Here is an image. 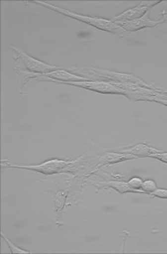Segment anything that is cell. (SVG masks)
<instances>
[{
    "label": "cell",
    "instance_id": "1",
    "mask_svg": "<svg viewBox=\"0 0 167 254\" xmlns=\"http://www.w3.org/2000/svg\"><path fill=\"white\" fill-rule=\"evenodd\" d=\"M35 2L37 4L42 5L43 7L53 10V11L60 13V14L87 23L88 25L93 26L99 30H103V31L117 34V35L122 36H124L127 33L124 29L112 21L111 20L110 21V20L97 18V17L78 14V13L71 12L66 9L60 8L58 6L44 1H35Z\"/></svg>",
    "mask_w": 167,
    "mask_h": 254
},
{
    "label": "cell",
    "instance_id": "2",
    "mask_svg": "<svg viewBox=\"0 0 167 254\" xmlns=\"http://www.w3.org/2000/svg\"><path fill=\"white\" fill-rule=\"evenodd\" d=\"M76 161H67L59 159H53L38 165H20L9 163L8 161H1V167L25 169L40 173L44 175H50L57 174Z\"/></svg>",
    "mask_w": 167,
    "mask_h": 254
},
{
    "label": "cell",
    "instance_id": "3",
    "mask_svg": "<svg viewBox=\"0 0 167 254\" xmlns=\"http://www.w3.org/2000/svg\"><path fill=\"white\" fill-rule=\"evenodd\" d=\"M61 84L80 87L82 89L104 94L123 95L126 97L127 95V91L121 89L111 82H104V81H94L90 79L79 81V82L61 83Z\"/></svg>",
    "mask_w": 167,
    "mask_h": 254
},
{
    "label": "cell",
    "instance_id": "4",
    "mask_svg": "<svg viewBox=\"0 0 167 254\" xmlns=\"http://www.w3.org/2000/svg\"><path fill=\"white\" fill-rule=\"evenodd\" d=\"M11 49L17 54V57L22 61L24 65L29 72L42 74L41 77H42L44 74L59 69V67L49 65V64L28 55L20 49L11 47Z\"/></svg>",
    "mask_w": 167,
    "mask_h": 254
},
{
    "label": "cell",
    "instance_id": "5",
    "mask_svg": "<svg viewBox=\"0 0 167 254\" xmlns=\"http://www.w3.org/2000/svg\"><path fill=\"white\" fill-rule=\"evenodd\" d=\"M149 11L140 18L133 20L131 21L113 22L125 30L126 32H135L146 28H155L162 23L167 21V15H163L161 19L159 20H152L149 18Z\"/></svg>",
    "mask_w": 167,
    "mask_h": 254
},
{
    "label": "cell",
    "instance_id": "6",
    "mask_svg": "<svg viewBox=\"0 0 167 254\" xmlns=\"http://www.w3.org/2000/svg\"><path fill=\"white\" fill-rule=\"evenodd\" d=\"M83 69L86 71L85 72H88L93 74V75L108 78V79L115 80V82L118 81V82H121V83H135L139 82V79L137 78L130 75V74L110 72V71L90 67H84Z\"/></svg>",
    "mask_w": 167,
    "mask_h": 254
},
{
    "label": "cell",
    "instance_id": "7",
    "mask_svg": "<svg viewBox=\"0 0 167 254\" xmlns=\"http://www.w3.org/2000/svg\"><path fill=\"white\" fill-rule=\"evenodd\" d=\"M160 2H156L153 3H150L147 5L144 3L135 6V8L129 9L123 13H121L111 20L113 22L119 21H131L133 20L140 18L143 15H144L149 10L151 9L157 4H159Z\"/></svg>",
    "mask_w": 167,
    "mask_h": 254
},
{
    "label": "cell",
    "instance_id": "8",
    "mask_svg": "<svg viewBox=\"0 0 167 254\" xmlns=\"http://www.w3.org/2000/svg\"><path fill=\"white\" fill-rule=\"evenodd\" d=\"M42 76L46 77L47 81L58 83L90 80L88 78L77 75V74L71 73L69 71L60 69L44 74Z\"/></svg>",
    "mask_w": 167,
    "mask_h": 254
},
{
    "label": "cell",
    "instance_id": "9",
    "mask_svg": "<svg viewBox=\"0 0 167 254\" xmlns=\"http://www.w3.org/2000/svg\"><path fill=\"white\" fill-rule=\"evenodd\" d=\"M161 151L149 145L144 144H138L134 145L127 150H122L121 153L127 154L134 156L136 158L138 157H149L151 158L152 156L155 155Z\"/></svg>",
    "mask_w": 167,
    "mask_h": 254
},
{
    "label": "cell",
    "instance_id": "10",
    "mask_svg": "<svg viewBox=\"0 0 167 254\" xmlns=\"http://www.w3.org/2000/svg\"><path fill=\"white\" fill-rule=\"evenodd\" d=\"M136 158L134 156L124 153H107L102 157L101 166L118 163L124 161L133 160Z\"/></svg>",
    "mask_w": 167,
    "mask_h": 254
},
{
    "label": "cell",
    "instance_id": "11",
    "mask_svg": "<svg viewBox=\"0 0 167 254\" xmlns=\"http://www.w3.org/2000/svg\"><path fill=\"white\" fill-rule=\"evenodd\" d=\"M102 188H110L115 190L120 194L127 192L138 193L128 186L127 182L120 181H109L105 182H97Z\"/></svg>",
    "mask_w": 167,
    "mask_h": 254
},
{
    "label": "cell",
    "instance_id": "12",
    "mask_svg": "<svg viewBox=\"0 0 167 254\" xmlns=\"http://www.w3.org/2000/svg\"><path fill=\"white\" fill-rule=\"evenodd\" d=\"M158 189L156 182L152 179H148L143 183L141 190L144 192V194L151 195Z\"/></svg>",
    "mask_w": 167,
    "mask_h": 254
},
{
    "label": "cell",
    "instance_id": "13",
    "mask_svg": "<svg viewBox=\"0 0 167 254\" xmlns=\"http://www.w3.org/2000/svg\"><path fill=\"white\" fill-rule=\"evenodd\" d=\"M144 183L142 179L139 177H134L129 179L127 184L129 188L134 190L138 193H144L141 190L142 186Z\"/></svg>",
    "mask_w": 167,
    "mask_h": 254
},
{
    "label": "cell",
    "instance_id": "14",
    "mask_svg": "<svg viewBox=\"0 0 167 254\" xmlns=\"http://www.w3.org/2000/svg\"><path fill=\"white\" fill-rule=\"evenodd\" d=\"M1 234L2 238L4 239L6 243L8 244V245L9 247L10 250H11V252L12 253H30L29 252H27V251L20 249L19 248V247L16 246L15 245H13V243L10 241V240L8 238H6V237L4 235V234H3L2 232Z\"/></svg>",
    "mask_w": 167,
    "mask_h": 254
},
{
    "label": "cell",
    "instance_id": "15",
    "mask_svg": "<svg viewBox=\"0 0 167 254\" xmlns=\"http://www.w3.org/2000/svg\"><path fill=\"white\" fill-rule=\"evenodd\" d=\"M151 195L159 198L167 199V189H158Z\"/></svg>",
    "mask_w": 167,
    "mask_h": 254
},
{
    "label": "cell",
    "instance_id": "16",
    "mask_svg": "<svg viewBox=\"0 0 167 254\" xmlns=\"http://www.w3.org/2000/svg\"><path fill=\"white\" fill-rule=\"evenodd\" d=\"M152 158L156 159L160 161L167 164V152L160 151L151 157Z\"/></svg>",
    "mask_w": 167,
    "mask_h": 254
},
{
    "label": "cell",
    "instance_id": "17",
    "mask_svg": "<svg viewBox=\"0 0 167 254\" xmlns=\"http://www.w3.org/2000/svg\"><path fill=\"white\" fill-rule=\"evenodd\" d=\"M150 101H154V102L159 103L160 104L163 105V106L167 107V100H164L161 99H156V98H153V99H149Z\"/></svg>",
    "mask_w": 167,
    "mask_h": 254
}]
</instances>
